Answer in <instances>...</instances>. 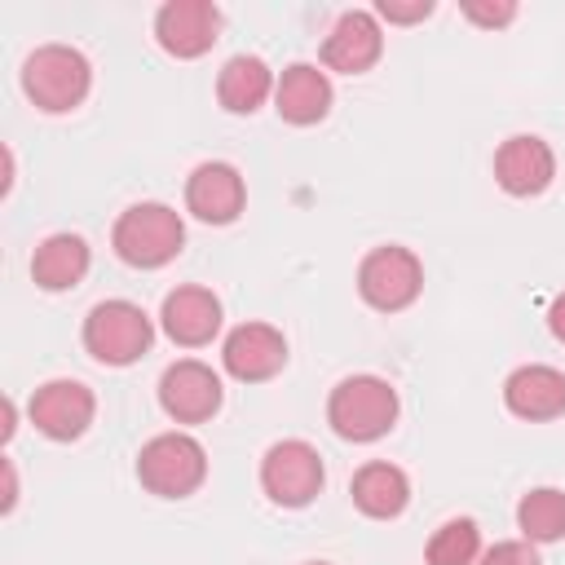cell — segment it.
<instances>
[{"label": "cell", "instance_id": "2e32d148", "mask_svg": "<svg viewBox=\"0 0 565 565\" xmlns=\"http://www.w3.org/2000/svg\"><path fill=\"white\" fill-rule=\"evenodd\" d=\"M503 406L516 419H556V415H565V371L543 366V362L516 366L503 380Z\"/></svg>", "mask_w": 565, "mask_h": 565}, {"label": "cell", "instance_id": "8fae6325", "mask_svg": "<svg viewBox=\"0 0 565 565\" xmlns=\"http://www.w3.org/2000/svg\"><path fill=\"white\" fill-rule=\"evenodd\" d=\"M221 362H225V371H230L234 380H243V384H265V380H274V375L287 366V340H282V331L269 327V322H243V327H234V331L225 335Z\"/></svg>", "mask_w": 565, "mask_h": 565}, {"label": "cell", "instance_id": "3957f363", "mask_svg": "<svg viewBox=\"0 0 565 565\" xmlns=\"http://www.w3.org/2000/svg\"><path fill=\"white\" fill-rule=\"evenodd\" d=\"M93 84V66L79 49L71 44H40L26 62H22V88L26 97L49 110V115H66L88 97Z\"/></svg>", "mask_w": 565, "mask_h": 565}, {"label": "cell", "instance_id": "44dd1931", "mask_svg": "<svg viewBox=\"0 0 565 565\" xmlns=\"http://www.w3.org/2000/svg\"><path fill=\"white\" fill-rule=\"evenodd\" d=\"M516 530L525 543H561L565 539V490L539 486L516 503Z\"/></svg>", "mask_w": 565, "mask_h": 565}, {"label": "cell", "instance_id": "7402d4cb", "mask_svg": "<svg viewBox=\"0 0 565 565\" xmlns=\"http://www.w3.org/2000/svg\"><path fill=\"white\" fill-rule=\"evenodd\" d=\"M428 565H477L481 556V530L477 521L468 516H455V521H441L424 547Z\"/></svg>", "mask_w": 565, "mask_h": 565}, {"label": "cell", "instance_id": "5bb4252c", "mask_svg": "<svg viewBox=\"0 0 565 565\" xmlns=\"http://www.w3.org/2000/svg\"><path fill=\"white\" fill-rule=\"evenodd\" d=\"M384 53V31L380 18L366 9H349L340 13V22L331 26V35L322 40V66L340 71V75H362L380 62Z\"/></svg>", "mask_w": 565, "mask_h": 565}, {"label": "cell", "instance_id": "484cf974", "mask_svg": "<svg viewBox=\"0 0 565 565\" xmlns=\"http://www.w3.org/2000/svg\"><path fill=\"white\" fill-rule=\"evenodd\" d=\"M547 331H552V335L565 344V291H561V296L547 305Z\"/></svg>", "mask_w": 565, "mask_h": 565}, {"label": "cell", "instance_id": "30bf717a", "mask_svg": "<svg viewBox=\"0 0 565 565\" xmlns=\"http://www.w3.org/2000/svg\"><path fill=\"white\" fill-rule=\"evenodd\" d=\"M31 424L44 433V437H53V441H75V437H84L88 433V424H93V411H97V397H93V388L88 384H79V380H49V384H40L35 393H31Z\"/></svg>", "mask_w": 565, "mask_h": 565}, {"label": "cell", "instance_id": "ffe728a7", "mask_svg": "<svg viewBox=\"0 0 565 565\" xmlns=\"http://www.w3.org/2000/svg\"><path fill=\"white\" fill-rule=\"evenodd\" d=\"M88 243L79 234H49L31 256V278L44 291H71L88 274Z\"/></svg>", "mask_w": 565, "mask_h": 565}, {"label": "cell", "instance_id": "52a82bcc", "mask_svg": "<svg viewBox=\"0 0 565 565\" xmlns=\"http://www.w3.org/2000/svg\"><path fill=\"white\" fill-rule=\"evenodd\" d=\"M322 455L300 441V437H282L265 450L260 459V490L269 494V503L278 508H305L313 503V494L322 490Z\"/></svg>", "mask_w": 565, "mask_h": 565}, {"label": "cell", "instance_id": "7c38bea8", "mask_svg": "<svg viewBox=\"0 0 565 565\" xmlns=\"http://www.w3.org/2000/svg\"><path fill=\"white\" fill-rule=\"evenodd\" d=\"M556 177V154L543 137L534 132H516L508 137L499 150H494V181L503 194L512 199H530V194H543Z\"/></svg>", "mask_w": 565, "mask_h": 565}, {"label": "cell", "instance_id": "6da1fadb", "mask_svg": "<svg viewBox=\"0 0 565 565\" xmlns=\"http://www.w3.org/2000/svg\"><path fill=\"white\" fill-rule=\"evenodd\" d=\"M115 256L132 269H163L185 247V225L168 203H132L110 230Z\"/></svg>", "mask_w": 565, "mask_h": 565}, {"label": "cell", "instance_id": "5b68a950", "mask_svg": "<svg viewBox=\"0 0 565 565\" xmlns=\"http://www.w3.org/2000/svg\"><path fill=\"white\" fill-rule=\"evenodd\" d=\"M137 477L159 499H185L207 477V450L190 433H159L137 455Z\"/></svg>", "mask_w": 565, "mask_h": 565}, {"label": "cell", "instance_id": "603a6c76", "mask_svg": "<svg viewBox=\"0 0 565 565\" xmlns=\"http://www.w3.org/2000/svg\"><path fill=\"white\" fill-rule=\"evenodd\" d=\"M477 565H543V561H539L534 543H525V539H503V543L486 547V552L477 556Z\"/></svg>", "mask_w": 565, "mask_h": 565}, {"label": "cell", "instance_id": "9a60e30c", "mask_svg": "<svg viewBox=\"0 0 565 565\" xmlns=\"http://www.w3.org/2000/svg\"><path fill=\"white\" fill-rule=\"evenodd\" d=\"M159 322L168 331L172 344L181 349H199L207 344L216 331H221V300L207 291V287H177L163 296V309H159Z\"/></svg>", "mask_w": 565, "mask_h": 565}, {"label": "cell", "instance_id": "9c48e42d", "mask_svg": "<svg viewBox=\"0 0 565 565\" xmlns=\"http://www.w3.org/2000/svg\"><path fill=\"white\" fill-rule=\"evenodd\" d=\"M154 40L181 62L203 57L221 40V9L212 0H168L154 13Z\"/></svg>", "mask_w": 565, "mask_h": 565}, {"label": "cell", "instance_id": "e0dca14e", "mask_svg": "<svg viewBox=\"0 0 565 565\" xmlns=\"http://www.w3.org/2000/svg\"><path fill=\"white\" fill-rule=\"evenodd\" d=\"M274 110L296 128H309V124L327 119V110H331L327 71H318L313 62H291L274 84Z\"/></svg>", "mask_w": 565, "mask_h": 565}, {"label": "cell", "instance_id": "ac0fdd59", "mask_svg": "<svg viewBox=\"0 0 565 565\" xmlns=\"http://www.w3.org/2000/svg\"><path fill=\"white\" fill-rule=\"evenodd\" d=\"M349 494H353V508H358L362 516H371V521H393V516H402L406 503H411V481H406V472H402L397 463L371 459V463H362V468L353 472Z\"/></svg>", "mask_w": 565, "mask_h": 565}, {"label": "cell", "instance_id": "7a4b0ae2", "mask_svg": "<svg viewBox=\"0 0 565 565\" xmlns=\"http://www.w3.org/2000/svg\"><path fill=\"white\" fill-rule=\"evenodd\" d=\"M327 424L344 441H375L397 424V388L380 375H349L327 397Z\"/></svg>", "mask_w": 565, "mask_h": 565}, {"label": "cell", "instance_id": "d4e9b609", "mask_svg": "<svg viewBox=\"0 0 565 565\" xmlns=\"http://www.w3.org/2000/svg\"><path fill=\"white\" fill-rule=\"evenodd\" d=\"M375 13L397 22V26H411V22H424L433 13V0H380Z\"/></svg>", "mask_w": 565, "mask_h": 565}, {"label": "cell", "instance_id": "8992f818", "mask_svg": "<svg viewBox=\"0 0 565 565\" xmlns=\"http://www.w3.org/2000/svg\"><path fill=\"white\" fill-rule=\"evenodd\" d=\"M424 291V265L411 247H397V243H384L375 252L362 256L358 265V296L380 309V313H402L419 300Z\"/></svg>", "mask_w": 565, "mask_h": 565}, {"label": "cell", "instance_id": "d6986e66", "mask_svg": "<svg viewBox=\"0 0 565 565\" xmlns=\"http://www.w3.org/2000/svg\"><path fill=\"white\" fill-rule=\"evenodd\" d=\"M274 71L265 66V57H256V53H238V57H230L225 66H221V75H216V97H221V106L230 110V115H252V110H260L269 97H274Z\"/></svg>", "mask_w": 565, "mask_h": 565}, {"label": "cell", "instance_id": "cb8c5ba5", "mask_svg": "<svg viewBox=\"0 0 565 565\" xmlns=\"http://www.w3.org/2000/svg\"><path fill=\"white\" fill-rule=\"evenodd\" d=\"M459 9H463L468 22L490 26V31H494V26H508V22L516 18V4H512V0H494V4H490V0H463Z\"/></svg>", "mask_w": 565, "mask_h": 565}, {"label": "cell", "instance_id": "83f0119b", "mask_svg": "<svg viewBox=\"0 0 565 565\" xmlns=\"http://www.w3.org/2000/svg\"><path fill=\"white\" fill-rule=\"evenodd\" d=\"M305 565H331V561H305Z\"/></svg>", "mask_w": 565, "mask_h": 565}, {"label": "cell", "instance_id": "4316f807", "mask_svg": "<svg viewBox=\"0 0 565 565\" xmlns=\"http://www.w3.org/2000/svg\"><path fill=\"white\" fill-rule=\"evenodd\" d=\"M13 503H18V477H13V463L4 459V512H13Z\"/></svg>", "mask_w": 565, "mask_h": 565}, {"label": "cell", "instance_id": "ba28073f", "mask_svg": "<svg viewBox=\"0 0 565 565\" xmlns=\"http://www.w3.org/2000/svg\"><path fill=\"white\" fill-rule=\"evenodd\" d=\"M221 375L199 362V358H181L159 375V406L168 411V419L177 424H203L221 411Z\"/></svg>", "mask_w": 565, "mask_h": 565}, {"label": "cell", "instance_id": "277c9868", "mask_svg": "<svg viewBox=\"0 0 565 565\" xmlns=\"http://www.w3.org/2000/svg\"><path fill=\"white\" fill-rule=\"evenodd\" d=\"M154 344V322L132 300H97L84 318V349L102 366H128Z\"/></svg>", "mask_w": 565, "mask_h": 565}, {"label": "cell", "instance_id": "4fadbf2b", "mask_svg": "<svg viewBox=\"0 0 565 565\" xmlns=\"http://www.w3.org/2000/svg\"><path fill=\"white\" fill-rule=\"evenodd\" d=\"M243 203H247V185H243V172L234 163L207 159L185 181V207L203 225H230V221H238Z\"/></svg>", "mask_w": 565, "mask_h": 565}]
</instances>
